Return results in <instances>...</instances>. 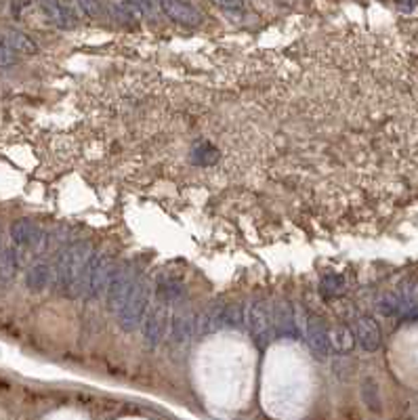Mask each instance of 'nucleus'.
Masks as SVG:
<instances>
[{
	"instance_id": "2",
	"label": "nucleus",
	"mask_w": 418,
	"mask_h": 420,
	"mask_svg": "<svg viewBox=\"0 0 418 420\" xmlns=\"http://www.w3.org/2000/svg\"><path fill=\"white\" fill-rule=\"evenodd\" d=\"M149 301H152V288H149V282L145 278H139L130 290V295L126 297L122 309L118 311V323L124 332H133L137 330L143 319L145 314L149 309Z\"/></svg>"
},
{
	"instance_id": "21",
	"label": "nucleus",
	"mask_w": 418,
	"mask_h": 420,
	"mask_svg": "<svg viewBox=\"0 0 418 420\" xmlns=\"http://www.w3.org/2000/svg\"><path fill=\"white\" fill-rule=\"evenodd\" d=\"M158 295H160V301H162L164 305H168V303H179V301L183 299V288H181L177 282H164V284H160Z\"/></svg>"
},
{
	"instance_id": "25",
	"label": "nucleus",
	"mask_w": 418,
	"mask_h": 420,
	"mask_svg": "<svg viewBox=\"0 0 418 420\" xmlns=\"http://www.w3.org/2000/svg\"><path fill=\"white\" fill-rule=\"evenodd\" d=\"M139 8H141V13L143 15H156V11L160 8V4H158V0H133Z\"/></svg>"
},
{
	"instance_id": "12",
	"label": "nucleus",
	"mask_w": 418,
	"mask_h": 420,
	"mask_svg": "<svg viewBox=\"0 0 418 420\" xmlns=\"http://www.w3.org/2000/svg\"><path fill=\"white\" fill-rule=\"evenodd\" d=\"M194 332H196V317L190 314V311H181V314H177L175 317H171L168 334H171V340L175 345L188 342Z\"/></svg>"
},
{
	"instance_id": "23",
	"label": "nucleus",
	"mask_w": 418,
	"mask_h": 420,
	"mask_svg": "<svg viewBox=\"0 0 418 420\" xmlns=\"http://www.w3.org/2000/svg\"><path fill=\"white\" fill-rule=\"evenodd\" d=\"M59 4H61V8H63V13L70 17V21L76 25L78 21H80V17L85 15L82 13V8H80V2L78 0H59Z\"/></svg>"
},
{
	"instance_id": "20",
	"label": "nucleus",
	"mask_w": 418,
	"mask_h": 420,
	"mask_svg": "<svg viewBox=\"0 0 418 420\" xmlns=\"http://www.w3.org/2000/svg\"><path fill=\"white\" fill-rule=\"evenodd\" d=\"M219 160V152L216 147H212L210 143H200L194 152H192V162L198 166H210Z\"/></svg>"
},
{
	"instance_id": "19",
	"label": "nucleus",
	"mask_w": 418,
	"mask_h": 420,
	"mask_svg": "<svg viewBox=\"0 0 418 420\" xmlns=\"http://www.w3.org/2000/svg\"><path fill=\"white\" fill-rule=\"evenodd\" d=\"M343 290H345V278L338 276V273H328V276H324L321 282H319V292H321L326 299H334V297H338Z\"/></svg>"
},
{
	"instance_id": "27",
	"label": "nucleus",
	"mask_w": 418,
	"mask_h": 420,
	"mask_svg": "<svg viewBox=\"0 0 418 420\" xmlns=\"http://www.w3.org/2000/svg\"><path fill=\"white\" fill-rule=\"evenodd\" d=\"M417 2L418 0H395V6H398L400 11H404V13H410V11H414Z\"/></svg>"
},
{
	"instance_id": "9",
	"label": "nucleus",
	"mask_w": 418,
	"mask_h": 420,
	"mask_svg": "<svg viewBox=\"0 0 418 420\" xmlns=\"http://www.w3.org/2000/svg\"><path fill=\"white\" fill-rule=\"evenodd\" d=\"M353 334H355V340L359 342V347L364 351H368V353L379 351V347H381V330H379V323L372 317H366V315L357 317Z\"/></svg>"
},
{
	"instance_id": "16",
	"label": "nucleus",
	"mask_w": 418,
	"mask_h": 420,
	"mask_svg": "<svg viewBox=\"0 0 418 420\" xmlns=\"http://www.w3.org/2000/svg\"><path fill=\"white\" fill-rule=\"evenodd\" d=\"M17 269H19L17 252H15L13 248L0 250V288H6V286L15 280Z\"/></svg>"
},
{
	"instance_id": "24",
	"label": "nucleus",
	"mask_w": 418,
	"mask_h": 420,
	"mask_svg": "<svg viewBox=\"0 0 418 420\" xmlns=\"http://www.w3.org/2000/svg\"><path fill=\"white\" fill-rule=\"evenodd\" d=\"M78 2H80V8H82L85 15L95 17V19H99L104 15V2L102 0H78Z\"/></svg>"
},
{
	"instance_id": "13",
	"label": "nucleus",
	"mask_w": 418,
	"mask_h": 420,
	"mask_svg": "<svg viewBox=\"0 0 418 420\" xmlns=\"http://www.w3.org/2000/svg\"><path fill=\"white\" fill-rule=\"evenodd\" d=\"M328 345H330V351H334L338 355H345V353H349L353 349L355 334L347 326H332L328 330Z\"/></svg>"
},
{
	"instance_id": "15",
	"label": "nucleus",
	"mask_w": 418,
	"mask_h": 420,
	"mask_svg": "<svg viewBox=\"0 0 418 420\" xmlns=\"http://www.w3.org/2000/svg\"><path fill=\"white\" fill-rule=\"evenodd\" d=\"M2 40L19 55H36L38 53V44L27 34H23L19 30H6Z\"/></svg>"
},
{
	"instance_id": "8",
	"label": "nucleus",
	"mask_w": 418,
	"mask_h": 420,
	"mask_svg": "<svg viewBox=\"0 0 418 420\" xmlns=\"http://www.w3.org/2000/svg\"><path fill=\"white\" fill-rule=\"evenodd\" d=\"M307 345L312 349L317 359H326L330 355V345H328V328L319 317H307L305 330H303Z\"/></svg>"
},
{
	"instance_id": "5",
	"label": "nucleus",
	"mask_w": 418,
	"mask_h": 420,
	"mask_svg": "<svg viewBox=\"0 0 418 420\" xmlns=\"http://www.w3.org/2000/svg\"><path fill=\"white\" fill-rule=\"evenodd\" d=\"M113 271H116V265H113V257L109 252L93 257L91 269H89V278H87V290H85V297L89 301H95V299L104 297Z\"/></svg>"
},
{
	"instance_id": "10",
	"label": "nucleus",
	"mask_w": 418,
	"mask_h": 420,
	"mask_svg": "<svg viewBox=\"0 0 418 420\" xmlns=\"http://www.w3.org/2000/svg\"><path fill=\"white\" fill-rule=\"evenodd\" d=\"M11 237L17 248H36L42 242V231L34 221L19 218L11 225Z\"/></svg>"
},
{
	"instance_id": "4",
	"label": "nucleus",
	"mask_w": 418,
	"mask_h": 420,
	"mask_svg": "<svg viewBox=\"0 0 418 420\" xmlns=\"http://www.w3.org/2000/svg\"><path fill=\"white\" fill-rule=\"evenodd\" d=\"M139 280V271L133 263H126L122 267H118L113 273H111V280H109V286L105 290V299H107V309L111 314H118L126 301V297L130 295L135 282Z\"/></svg>"
},
{
	"instance_id": "11",
	"label": "nucleus",
	"mask_w": 418,
	"mask_h": 420,
	"mask_svg": "<svg viewBox=\"0 0 418 420\" xmlns=\"http://www.w3.org/2000/svg\"><path fill=\"white\" fill-rule=\"evenodd\" d=\"M273 330L282 336V338H297L301 334L295 309L288 303H278L276 311H273Z\"/></svg>"
},
{
	"instance_id": "6",
	"label": "nucleus",
	"mask_w": 418,
	"mask_h": 420,
	"mask_svg": "<svg viewBox=\"0 0 418 420\" xmlns=\"http://www.w3.org/2000/svg\"><path fill=\"white\" fill-rule=\"evenodd\" d=\"M158 4H160V11L179 25L196 27L204 21V15L188 0H158Z\"/></svg>"
},
{
	"instance_id": "3",
	"label": "nucleus",
	"mask_w": 418,
	"mask_h": 420,
	"mask_svg": "<svg viewBox=\"0 0 418 420\" xmlns=\"http://www.w3.org/2000/svg\"><path fill=\"white\" fill-rule=\"evenodd\" d=\"M248 323V330H250V336L252 340L257 342L259 349H265L271 338H273V309L269 307L267 301H252L248 311H246V319Z\"/></svg>"
},
{
	"instance_id": "14",
	"label": "nucleus",
	"mask_w": 418,
	"mask_h": 420,
	"mask_svg": "<svg viewBox=\"0 0 418 420\" xmlns=\"http://www.w3.org/2000/svg\"><path fill=\"white\" fill-rule=\"evenodd\" d=\"M53 273H55V271H53L51 265H47V263H36V265H32L30 271L25 273V286H27L32 292H40V290H44V288L51 284Z\"/></svg>"
},
{
	"instance_id": "17",
	"label": "nucleus",
	"mask_w": 418,
	"mask_h": 420,
	"mask_svg": "<svg viewBox=\"0 0 418 420\" xmlns=\"http://www.w3.org/2000/svg\"><path fill=\"white\" fill-rule=\"evenodd\" d=\"M36 2H38V6L42 8V13L47 15V19H49L53 25H57V27H61V30L74 27V23L70 21V17L63 13L59 0H36Z\"/></svg>"
},
{
	"instance_id": "26",
	"label": "nucleus",
	"mask_w": 418,
	"mask_h": 420,
	"mask_svg": "<svg viewBox=\"0 0 418 420\" xmlns=\"http://www.w3.org/2000/svg\"><path fill=\"white\" fill-rule=\"evenodd\" d=\"M221 8H227V11H240L244 6V0H214Z\"/></svg>"
},
{
	"instance_id": "18",
	"label": "nucleus",
	"mask_w": 418,
	"mask_h": 420,
	"mask_svg": "<svg viewBox=\"0 0 418 420\" xmlns=\"http://www.w3.org/2000/svg\"><path fill=\"white\" fill-rule=\"evenodd\" d=\"M113 15L122 23H139V19L143 17L141 8L133 0H120V2H116L113 4Z\"/></svg>"
},
{
	"instance_id": "22",
	"label": "nucleus",
	"mask_w": 418,
	"mask_h": 420,
	"mask_svg": "<svg viewBox=\"0 0 418 420\" xmlns=\"http://www.w3.org/2000/svg\"><path fill=\"white\" fill-rule=\"evenodd\" d=\"M19 63V53H15L2 38H0V70L13 68Z\"/></svg>"
},
{
	"instance_id": "1",
	"label": "nucleus",
	"mask_w": 418,
	"mask_h": 420,
	"mask_svg": "<svg viewBox=\"0 0 418 420\" xmlns=\"http://www.w3.org/2000/svg\"><path fill=\"white\" fill-rule=\"evenodd\" d=\"M93 244L91 242H74L66 246L57 259L55 265V282L63 297L68 299H78L85 297L87 290V278L93 261Z\"/></svg>"
},
{
	"instance_id": "7",
	"label": "nucleus",
	"mask_w": 418,
	"mask_h": 420,
	"mask_svg": "<svg viewBox=\"0 0 418 420\" xmlns=\"http://www.w3.org/2000/svg\"><path fill=\"white\" fill-rule=\"evenodd\" d=\"M168 323H171V315L166 305H158L156 309H152L149 315L145 317V323H143V336H145V342L149 347H158L162 342V338L166 336L168 332Z\"/></svg>"
}]
</instances>
